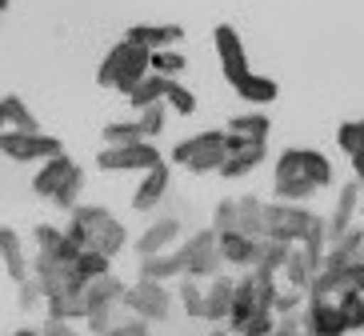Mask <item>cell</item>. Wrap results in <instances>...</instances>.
<instances>
[{
	"mask_svg": "<svg viewBox=\"0 0 364 336\" xmlns=\"http://www.w3.org/2000/svg\"><path fill=\"white\" fill-rule=\"evenodd\" d=\"M41 332H44V336H80L73 325H68V320H44Z\"/></svg>",
	"mask_w": 364,
	"mask_h": 336,
	"instance_id": "51",
	"label": "cell"
},
{
	"mask_svg": "<svg viewBox=\"0 0 364 336\" xmlns=\"http://www.w3.org/2000/svg\"><path fill=\"white\" fill-rule=\"evenodd\" d=\"M168 164H156L152 173H144L140 176V185H136V193H132V208L136 212H149V208H156L164 200V193H168Z\"/></svg>",
	"mask_w": 364,
	"mask_h": 336,
	"instance_id": "14",
	"label": "cell"
},
{
	"mask_svg": "<svg viewBox=\"0 0 364 336\" xmlns=\"http://www.w3.org/2000/svg\"><path fill=\"white\" fill-rule=\"evenodd\" d=\"M236 205H240V217H236V232H245V237L260 240V237H264V205H260L257 196H240Z\"/></svg>",
	"mask_w": 364,
	"mask_h": 336,
	"instance_id": "26",
	"label": "cell"
},
{
	"mask_svg": "<svg viewBox=\"0 0 364 336\" xmlns=\"http://www.w3.org/2000/svg\"><path fill=\"white\" fill-rule=\"evenodd\" d=\"M348 161H353V173H356V185H360V188H364V144H360V148H356V152H353V156H348Z\"/></svg>",
	"mask_w": 364,
	"mask_h": 336,
	"instance_id": "52",
	"label": "cell"
},
{
	"mask_svg": "<svg viewBox=\"0 0 364 336\" xmlns=\"http://www.w3.org/2000/svg\"><path fill=\"white\" fill-rule=\"evenodd\" d=\"M252 316H257V284H252V272H248V276L236 281V296H232V316H228V325L240 332Z\"/></svg>",
	"mask_w": 364,
	"mask_h": 336,
	"instance_id": "22",
	"label": "cell"
},
{
	"mask_svg": "<svg viewBox=\"0 0 364 336\" xmlns=\"http://www.w3.org/2000/svg\"><path fill=\"white\" fill-rule=\"evenodd\" d=\"M33 240H36V252H56V249H60V240H65V228L36 224L33 228Z\"/></svg>",
	"mask_w": 364,
	"mask_h": 336,
	"instance_id": "44",
	"label": "cell"
},
{
	"mask_svg": "<svg viewBox=\"0 0 364 336\" xmlns=\"http://www.w3.org/2000/svg\"><path fill=\"white\" fill-rule=\"evenodd\" d=\"M300 296H304V293H296V288H289V293L277 296V304H272L277 320H280V316H296V313H300Z\"/></svg>",
	"mask_w": 364,
	"mask_h": 336,
	"instance_id": "47",
	"label": "cell"
},
{
	"mask_svg": "<svg viewBox=\"0 0 364 336\" xmlns=\"http://www.w3.org/2000/svg\"><path fill=\"white\" fill-rule=\"evenodd\" d=\"M164 100H168V109L181 112V116H193V112H196V97L181 85V80H172V85H168V97H164Z\"/></svg>",
	"mask_w": 364,
	"mask_h": 336,
	"instance_id": "41",
	"label": "cell"
},
{
	"mask_svg": "<svg viewBox=\"0 0 364 336\" xmlns=\"http://www.w3.org/2000/svg\"><path fill=\"white\" fill-rule=\"evenodd\" d=\"M181 256H184V276L188 281H216L220 276V264H225V256H220V237H216L213 228H200L196 237H188L181 244Z\"/></svg>",
	"mask_w": 364,
	"mask_h": 336,
	"instance_id": "4",
	"label": "cell"
},
{
	"mask_svg": "<svg viewBox=\"0 0 364 336\" xmlns=\"http://www.w3.org/2000/svg\"><path fill=\"white\" fill-rule=\"evenodd\" d=\"M149 76H152V53H149V48H140V44H129V53H124V68H120V80H117V92L132 97Z\"/></svg>",
	"mask_w": 364,
	"mask_h": 336,
	"instance_id": "11",
	"label": "cell"
},
{
	"mask_svg": "<svg viewBox=\"0 0 364 336\" xmlns=\"http://www.w3.org/2000/svg\"><path fill=\"white\" fill-rule=\"evenodd\" d=\"M124 40L140 44V48H149V53H161V48H172V44L184 40V28L181 24H136V28H129Z\"/></svg>",
	"mask_w": 364,
	"mask_h": 336,
	"instance_id": "13",
	"label": "cell"
},
{
	"mask_svg": "<svg viewBox=\"0 0 364 336\" xmlns=\"http://www.w3.org/2000/svg\"><path fill=\"white\" fill-rule=\"evenodd\" d=\"M277 80H268V76H248V80H240V85H236V97L240 100H248V104H272V100H277Z\"/></svg>",
	"mask_w": 364,
	"mask_h": 336,
	"instance_id": "30",
	"label": "cell"
},
{
	"mask_svg": "<svg viewBox=\"0 0 364 336\" xmlns=\"http://www.w3.org/2000/svg\"><path fill=\"white\" fill-rule=\"evenodd\" d=\"M68 220H76V224L88 228V252H100V256H108V261H117V252L129 244L124 224L100 205H76Z\"/></svg>",
	"mask_w": 364,
	"mask_h": 336,
	"instance_id": "1",
	"label": "cell"
},
{
	"mask_svg": "<svg viewBox=\"0 0 364 336\" xmlns=\"http://www.w3.org/2000/svg\"><path fill=\"white\" fill-rule=\"evenodd\" d=\"M312 193H316V185L304 180V176H296V180H277L272 185V196H277L280 205H304Z\"/></svg>",
	"mask_w": 364,
	"mask_h": 336,
	"instance_id": "34",
	"label": "cell"
},
{
	"mask_svg": "<svg viewBox=\"0 0 364 336\" xmlns=\"http://www.w3.org/2000/svg\"><path fill=\"white\" fill-rule=\"evenodd\" d=\"M260 161H264V144H248L245 152H232V156H228L225 168H220V176H225V180H236V176L252 173Z\"/></svg>",
	"mask_w": 364,
	"mask_h": 336,
	"instance_id": "32",
	"label": "cell"
},
{
	"mask_svg": "<svg viewBox=\"0 0 364 336\" xmlns=\"http://www.w3.org/2000/svg\"><path fill=\"white\" fill-rule=\"evenodd\" d=\"M213 44H216V56H220V68H225V80L232 88L240 85V80H248V76H252L248 56H245V44H240V33H236L232 24H216Z\"/></svg>",
	"mask_w": 364,
	"mask_h": 336,
	"instance_id": "8",
	"label": "cell"
},
{
	"mask_svg": "<svg viewBox=\"0 0 364 336\" xmlns=\"http://www.w3.org/2000/svg\"><path fill=\"white\" fill-rule=\"evenodd\" d=\"M300 313H304V308H300ZM300 313L296 316H280V320H277V336H312L309 328L300 325Z\"/></svg>",
	"mask_w": 364,
	"mask_h": 336,
	"instance_id": "50",
	"label": "cell"
},
{
	"mask_svg": "<svg viewBox=\"0 0 364 336\" xmlns=\"http://www.w3.org/2000/svg\"><path fill=\"white\" fill-rule=\"evenodd\" d=\"M228 136H240V141L248 144H264L268 132H272V120H268V112H240V116L228 120Z\"/></svg>",
	"mask_w": 364,
	"mask_h": 336,
	"instance_id": "19",
	"label": "cell"
},
{
	"mask_svg": "<svg viewBox=\"0 0 364 336\" xmlns=\"http://www.w3.org/2000/svg\"><path fill=\"white\" fill-rule=\"evenodd\" d=\"M184 65H188V60H184V53H176V48H161V53H152V72L156 76H176V72H184Z\"/></svg>",
	"mask_w": 364,
	"mask_h": 336,
	"instance_id": "37",
	"label": "cell"
},
{
	"mask_svg": "<svg viewBox=\"0 0 364 336\" xmlns=\"http://www.w3.org/2000/svg\"><path fill=\"white\" fill-rule=\"evenodd\" d=\"M232 296H236V281L232 276H216L204 293V320H228L232 316Z\"/></svg>",
	"mask_w": 364,
	"mask_h": 336,
	"instance_id": "18",
	"label": "cell"
},
{
	"mask_svg": "<svg viewBox=\"0 0 364 336\" xmlns=\"http://www.w3.org/2000/svg\"><path fill=\"white\" fill-rule=\"evenodd\" d=\"M348 272H353V288L364 296V261H356V264H348Z\"/></svg>",
	"mask_w": 364,
	"mask_h": 336,
	"instance_id": "53",
	"label": "cell"
},
{
	"mask_svg": "<svg viewBox=\"0 0 364 336\" xmlns=\"http://www.w3.org/2000/svg\"><path fill=\"white\" fill-rule=\"evenodd\" d=\"M364 261V228H348L341 240L328 244V256H324V269H348V264Z\"/></svg>",
	"mask_w": 364,
	"mask_h": 336,
	"instance_id": "17",
	"label": "cell"
},
{
	"mask_svg": "<svg viewBox=\"0 0 364 336\" xmlns=\"http://www.w3.org/2000/svg\"><path fill=\"white\" fill-rule=\"evenodd\" d=\"M240 336H277V313H264L257 308V316L240 328Z\"/></svg>",
	"mask_w": 364,
	"mask_h": 336,
	"instance_id": "45",
	"label": "cell"
},
{
	"mask_svg": "<svg viewBox=\"0 0 364 336\" xmlns=\"http://www.w3.org/2000/svg\"><path fill=\"white\" fill-rule=\"evenodd\" d=\"M124 308H129L136 320H144V325H161L172 313V296L164 293V284H156V281H136L129 293H124Z\"/></svg>",
	"mask_w": 364,
	"mask_h": 336,
	"instance_id": "7",
	"label": "cell"
},
{
	"mask_svg": "<svg viewBox=\"0 0 364 336\" xmlns=\"http://www.w3.org/2000/svg\"><path fill=\"white\" fill-rule=\"evenodd\" d=\"M176 237H181V220H176V217L156 220V224L136 240V256H140V261H144V256H161V252L172 249V240H176Z\"/></svg>",
	"mask_w": 364,
	"mask_h": 336,
	"instance_id": "16",
	"label": "cell"
},
{
	"mask_svg": "<svg viewBox=\"0 0 364 336\" xmlns=\"http://www.w3.org/2000/svg\"><path fill=\"white\" fill-rule=\"evenodd\" d=\"M316 272H321V264L312 261L309 252H304V244H296L289 256V264H284V276H289V288H296V293L309 296L312 281H316Z\"/></svg>",
	"mask_w": 364,
	"mask_h": 336,
	"instance_id": "20",
	"label": "cell"
},
{
	"mask_svg": "<svg viewBox=\"0 0 364 336\" xmlns=\"http://www.w3.org/2000/svg\"><path fill=\"white\" fill-rule=\"evenodd\" d=\"M300 325L309 328L312 336H344L348 332V325H344L341 308H336V300H304V313H300Z\"/></svg>",
	"mask_w": 364,
	"mask_h": 336,
	"instance_id": "9",
	"label": "cell"
},
{
	"mask_svg": "<svg viewBox=\"0 0 364 336\" xmlns=\"http://www.w3.org/2000/svg\"><path fill=\"white\" fill-rule=\"evenodd\" d=\"M76 272H80L85 281H97V276H108V272H112V261H108V256H100V252H80Z\"/></svg>",
	"mask_w": 364,
	"mask_h": 336,
	"instance_id": "39",
	"label": "cell"
},
{
	"mask_svg": "<svg viewBox=\"0 0 364 336\" xmlns=\"http://www.w3.org/2000/svg\"><path fill=\"white\" fill-rule=\"evenodd\" d=\"M105 148H129V144H144L149 136L140 132V120H112V124H105Z\"/></svg>",
	"mask_w": 364,
	"mask_h": 336,
	"instance_id": "28",
	"label": "cell"
},
{
	"mask_svg": "<svg viewBox=\"0 0 364 336\" xmlns=\"http://www.w3.org/2000/svg\"><path fill=\"white\" fill-rule=\"evenodd\" d=\"M41 300H44V288H41V281H36V276H28V281L21 284V308L28 313V308H36Z\"/></svg>",
	"mask_w": 364,
	"mask_h": 336,
	"instance_id": "48",
	"label": "cell"
},
{
	"mask_svg": "<svg viewBox=\"0 0 364 336\" xmlns=\"http://www.w3.org/2000/svg\"><path fill=\"white\" fill-rule=\"evenodd\" d=\"M136 120H140V132H144L149 141H152V136H161V132H164V104H152V109H144Z\"/></svg>",
	"mask_w": 364,
	"mask_h": 336,
	"instance_id": "46",
	"label": "cell"
},
{
	"mask_svg": "<svg viewBox=\"0 0 364 336\" xmlns=\"http://www.w3.org/2000/svg\"><path fill=\"white\" fill-rule=\"evenodd\" d=\"M0 156H12V161H53V156H65V141L56 136H44V132H0Z\"/></svg>",
	"mask_w": 364,
	"mask_h": 336,
	"instance_id": "5",
	"label": "cell"
},
{
	"mask_svg": "<svg viewBox=\"0 0 364 336\" xmlns=\"http://www.w3.org/2000/svg\"><path fill=\"white\" fill-rule=\"evenodd\" d=\"M9 336H44L41 328H16V332H9Z\"/></svg>",
	"mask_w": 364,
	"mask_h": 336,
	"instance_id": "54",
	"label": "cell"
},
{
	"mask_svg": "<svg viewBox=\"0 0 364 336\" xmlns=\"http://www.w3.org/2000/svg\"><path fill=\"white\" fill-rule=\"evenodd\" d=\"M360 132H364V120H360Z\"/></svg>",
	"mask_w": 364,
	"mask_h": 336,
	"instance_id": "58",
	"label": "cell"
},
{
	"mask_svg": "<svg viewBox=\"0 0 364 336\" xmlns=\"http://www.w3.org/2000/svg\"><path fill=\"white\" fill-rule=\"evenodd\" d=\"M80 188H85V168H76V173L68 176L65 188L53 196V205H56V208H68V212H73V208H76V196H80Z\"/></svg>",
	"mask_w": 364,
	"mask_h": 336,
	"instance_id": "42",
	"label": "cell"
},
{
	"mask_svg": "<svg viewBox=\"0 0 364 336\" xmlns=\"http://www.w3.org/2000/svg\"><path fill=\"white\" fill-rule=\"evenodd\" d=\"M236 217H240V205H236L232 196H225V200H216V212H213V232L216 237H225V232H236Z\"/></svg>",
	"mask_w": 364,
	"mask_h": 336,
	"instance_id": "36",
	"label": "cell"
},
{
	"mask_svg": "<svg viewBox=\"0 0 364 336\" xmlns=\"http://www.w3.org/2000/svg\"><path fill=\"white\" fill-rule=\"evenodd\" d=\"M0 104H4V120H9V132H41V124H36L33 109L24 104L21 97H0Z\"/></svg>",
	"mask_w": 364,
	"mask_h": 336,
	"instance_id": "29",
	"label": "cell"
},
{
	"mask_svg": "<svg viewBox=\"0 0 364 336\" xmlns=\"http://www.w3.org/2000/svg\"><path fill=\"white\" fill-rule=\"evenodd\" d=\"M0 132H9V120H4V104H0Z\"/></svg>",
	"mask_w": 364,
	"mask_h": 336,
	"instance_id": "55",
	"label": "cell"
},
{
	"mask_svg": "<svg viewBox=\"0 0 364 336\" xmlns=\"http://www.w3.org/2000/svg\"><path fill=\"white\" fill-rule=\"evenodd\" d=\"M213 336H228V332H213Z\"/></svg>",
	"mask_w": 364,
	"mask_h": 336,
	"instance_id": "57",
	"label": "cell"
},
{
	"mask_svg": "<svg viewBox=\"0 0 364 336\" xmlns=\"http://www.w3.org/2000/svg\"><path fill=\"white\" fill-rule=\"evenodd\" d=\"M4 9H9V0H0V12H4Z\"/></svg>",
	"mask_w": 364,
	"mask_h": 336,
	"instance_id": "56",
	"label": "cell"
},
{
	"mask_svg": "<svg viewBox=\"0 0 364 336\" xmlns=\"http://www.w3.org/2000/svg\"><path fill=\"white\" fill-rule=\"evenodd\" d=\"M225 141L228 132L220 129H208V132H196V136H188V141H181L176 148H172V164H184L188 173H220L228 161L225 152Z\"/></svg>",
	"mask_w": 364,
	"mask_h": 336,
	"instance_id": "2",
	"label": "cell"
},
{
	"mask_svg": "<svg viewBox=\"0 0 364 336\" xmlns=\"http://www.w3.org/2000/svg\"><path fill=\"white\" fill-rule=\"evenodd\" d=\"M181 304L184 313L193 316V320H204V293H200V281H181Z\"/></svg>",
	"mask_w": 364,
	"mask_h": 336,
	"instance_id": "38",
	"label": "cell"
},
{
	"mask_svg": "<svg viewBox=\"0 0 364 336\" xmlns=\"http://www.w3.org/2000/svg\"><path fill=\"white\" fill-rule=\"evenodd\" d=\"M76 168H80V164L68 161V156H53V161H44V164H41V173L33 176V193L44 196V200H53V196L65 188V180L76 173Z\"/></svg>",
	"mask_w": 364,
	"mask_h": 336,
	"instance_id": "12",
	"label": "cell"
},
{
	"mask_svg": "<svg viewBox=\"0 0 364 336\" xmlns=\"http://www.w3.org/2000/svg\"><path fill=\"white\" fill-rule=\"evenodd\" d=\"M220 256H225V264L252 269V261H257V240L245 237V232H225L220 237Z\"/></svg>",
	"mask_w": 364,
	"mask_h": 336,
	"instance_id": "23",
	"label": "cell"
},
{
	"mask_svg": "<svg viewBox=\"0 0 364 336\" xmlns=\"http://www.w3.org/2000/svg\"><path fill=\"white\" fill-rule=\"evenodd\" d=\"M336 144H341V152H348L353 156L356 148L364 144V132H360V120H344L341 129H336Z\"/></svg>",
	"mask_w": 364,
	"mask_h": 336,
	"instance_id": "43",
	"label": "cell"
},
{
	"mask_svg": "<svg viewBox=\"0 0 364 336\" xmlns=\"http://www.w3.org/2000/svg\"><path fill=\"white\" fill-rule=\"evenodd\" d=\"M356 208H360V185H344L341 196H336V208H332V217H328V244L332 240H341L348 228H353V217H356Z\"/></svg>",
	"mask_w": 364,
	"mask_h": 336,
	"instance_id": "15",
	"label": "cell"
},
{
	"mask_svg": "<svg viewBox=\"0 0 364 336\" xmlns=\"http://www.w3.org/2000/svg\"><path fill=\"white\" fill-rule=\"evenodd\" d=\"M172 276H184L181 249H176V252H161V256H144V261H140V281L164 284V281H172Z\"/></svg>",
	"mask_w": 364,
	"mask_h": 336,
	"instance_id": "21",
	"label": "cell"
},
{
	"mask_svg": "<svg viewBox=\"0 0 364 336\" xmlns=\"http://www.w3.org/2000/svg\"><path fill=\"white\" fill-rule=\"evenodd\" d=\"M296 176H304L300 173V148H284L277 156V168H272V185L277 180H296Z\"/></svg>",
	"mask_w": 364,
	"mask_h": 336,
	"instance_id": "40",
	"label": "cell"
},
{
	"mask_svg": "<svg viewBox=\"0 0 364 336\" xmlns=\"http://www.w3.org/2000/svg\"><path fill=\"white\" fill-rule=\"evenodd\" d=\"M0 261L9 264V276L16 284L28 281V261H24L21 240H16V232H12V228H0Z\"/></svg>",
	"mask_w": 364,
	"mask_h": 336,
	"instance_id": "24",
	"label": "cell"
},
{
	"mask_svg": "<svg viewBox=\"0 0 364 336\" xmlns=\"http://www.w3.org/2000/svg\"><path fill=\"white\" fill-rule=\"evenodd\" d=\"M124 281L120 276H97V281H88L85 284V293H80V300H85L88 316H97V313H108V308H117V304H124Z\"/></svg>",
	"mask_w": 364,
	"mask_h": 336,
	"instance_id": "10",
	"label": "cell"
},
{
	"mask_svg": "<svg viewBox=\"0 0 364 336\" xmlns=\"http://www.w3.org/2000/svg\"><path fill=\"white\" fill-rule=\"evenodd\" d=\"M336 308H341L348 332H364V296L360 293H344L341 300H336Z\"/></svg>",
	"mask_w": 364,
	"mask_h": 336,
	"instance_id": "35",
	"label": "cell"
},
{
	"mask_svg": "<svg viewBox=\"0 0 364 336\" xmlns=\"http://www.w3.org/2000/svg\"><path fill=\"white\" fill-rule=\"evenodd\" d=\"M316 212H309L304 205H264V237L284 240V244H304L312 228H316Z\"/></svg>",
	"mask_w": 364,
	"mask_h": 336,
	"instance_id": "3",
	"label": "cell"
},
{
	"mask_svg": "<svg viewBox=\"0 0 364 336\" xmlns=\"http://www.w3.org/2000/svg\"><path fill=\"white\" fill-rule=\"evenodd\" d=\"M124 53H129V40H120V44H112V48H108V56L100 60V68H97V85L100 88H117L120 68H124Z\"/></svg>",
	"mask_w": 364,
	"mask_h": 336,
	"instance_id": "33",
	"label": "cell"
},
{
	"mask_svg": "<svg viewBox=\"0 0 364 336\" xmlns=\"http://www.w3.org/2000/svg\"><path fill=\"white\" fill-rule=\"evenodd\" d=\"M292 256V244H284V240H272V237H260L257 240V261H252V269H264V272H284V264H289Z\"/></svg>",
	"mask_w": 364,
	"mask_h": 336,
	"instance_id": "25",
	"label": "cell"
},
{
	"mask_svg": "<svg viewBox=\"0 0 364 336\" xmlns=\"http://www.w3.org/2000/svg\"><path fill=\"white\" fill-rule=\"evenodd\" d=\"M300 173H304V180H312L316 188H332V164H328L324 152L300 148Z\"/></svg>",
	"mask_w": 364,
	"mask_h": 336,
	"instance_id": "27",
	"label": "cell"
},
{
	"mask_svg": "<svg viewBox=\"0 0 364 336\" xmlns=\"http://www.w3.org/2000/svg\"><path fill=\"white\" fill-rule=\"evenodd\" d=\"M156 164H164L156 144H129V148H100L97 168L100 173H152Z\"/></svg>",
	"mask_w": 364,
	"mask_h": 336,
	"instance_id": "6",
	"label": "cell"
},
{
	"mask_svg": "<svg viewBox=\"0 0 364 336\" xmlns=\"http://www.w3.org/2000/svg\"><path fill=\"white\" fill-rule=\"evenodd\" d=\"M168 85H172L168 76H156V72H152L149 80H144V85H140L136 92L129 97V104H132V109H140V112L152 109V104H161V100L168 97Z\"/></svg>",
	"mask_w": 364,
	"mask_h": 336,
	"instance_id": "31",
	"label": "cell"
},
{
	"mask_svg": "<svg viewBox=\"0 0 364 336\" xmlns=\"http://www.w3.org/2000/svg\"><path fill=\"white\" fill-rule=\"evenodd\" d=\"M105 336H152V332H149V325H144V320H136V316H132V320H117V325L108 328Z\"/></svg>",
	"mask_w": 364,
	"mask_h": 336,
	"instance_id": "49",
	"label": "cell"
}]
</instances>
